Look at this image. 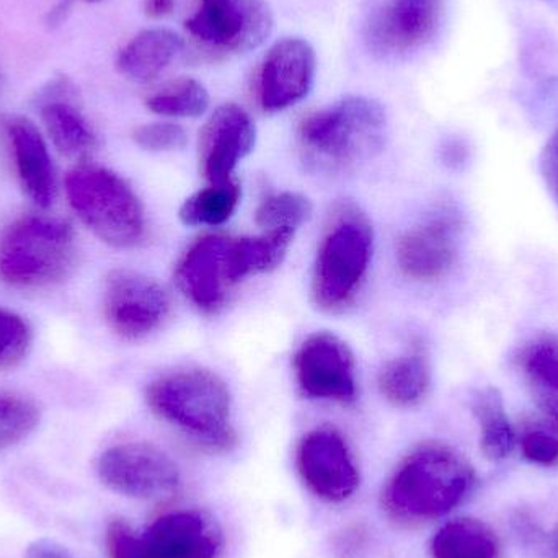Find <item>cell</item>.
<instances>
[{"label":"cell","instance_id":"36","mask_svg":"<svg viewBox=\"0 0 558 558\" xmlns=\"http://www.w3.org/2000/svg\"><path fill=\"white\" fill-rule=\"evenodd\" d=\"M74 2L75 0H61V2H59L58 5L49 12L48 25H59V23L65 19V15H68L69 10H71L72 3ZM87 2H97V0H87Z\"/></svg>","mask_w":558,"mask_h":558},{"label":"cell","instance_id":"27","mask_svg":"<svg viewBox=\"0 0 558 558\" xmlns=\"http://www.w3.org/2000/svg\"><path fill=\"white\" fill-rule=\"evenodd\" d=\"M146 107L167 118H198L209 108V94L202 82L180 77L147 97Z\"/></svg>","mask_w":558,"mask_h":558},{"label":"cell","instance_id":"17","mask_svg":"<svg viewBox=\"0 0 558 558\" xmlns=\"http://www.w3.org/2000/svg\"><path fill=\"white\" fill-rule=\"evenodd\" d=\"M257 128L251 114L234 104L219 107L199 134V169L209 183L232 179L239 163L254 150Z\"/></svg>","mask_w":558,"mask_h":558},{"label":"cell","instance_id":"10","mask_svg":"<svg viewBox=\"0 0 558 558\" xmlns=\"http://www.w3.org/2000/svg\"><path fill=\"white\" fill-rule=\"evenodd\" d=\"M104 314L118 337L143 340L159 330L169 317V294L156 279L120 268L105 281Z\"/></svg>","mask_w":558,"mask_h":558},{"label":"cell","instance_id":"35","mask_svg":"<svg viewBox=\"0 0 558 558\" xmlns=\"http://www.w3.org/2000/svg\"><path fill=\"white\" fill-rule=\"evenodd\" d=\"M175 10V0H144V12L150 19H166Z\"/></svg>","mask_w":558,"mask_h":558},{"label":"cell","instance_id":"29","mask_svg":"<svg viewBox=\"0 0 558 558\" xmlns=\"http://www.w3.org/2000/svg\"><path fill=\"white\" fill-rule=\"evenodd\" d=\"M39 425V410L32 400L0 396V451L28 438Z\"/></svg>","mask_w":558,"mask_h":558},{"label":"cell","instance_id":"20","mask_svg":"<svg viewBox=\"0 0 558 558\" xmlns=\"http://www.w3.org/2000/svg\"><path fill=\"white\" fill-rule=\"evenodd\" d=\"M517 369L541 413L558 422L557 335H537L524 343L517 356Z\"/></svg>","mask_w":558,"mask_h":558},{"label":"cell","instance_id":"25","mask_svg":"<svg viewBox=\"0 0 558 558\" xmlns=\"http://www.w3.org/2000/svg\"><path fill=\"white\" fill-rule=\"evenodd\" d=\"M433 558H500V543L494 531L478 520L449 521L433 537Z\"/></svg>","mask_w":558,"mask_h":558},{"label":"cell","instance_id":"22","mask_svg":"<svg viewBox=\"0 0 558 558\" xmlns=\"http://www.w3.org/2000/svg\"><path fill=\"white\" fill-rule=\"evenodd\" d=\"M380 393L399 409L420 405L432 387V367L420 347H413L402 356L387 361L377 377Z\"/></svg>","mask_w":558,"mask_h":558},{"label":"cell","instance_id":"11","mask_svg":"<svg viewBox=\"0 0 558 558\" xmlns=\"http://www.w3.org/2000/svg\"><path fill=\"white\" fill-rule=\"evenodd\" d=\"M292 366L299 389L308 399L343 405L356 400L353 353L337 335L327 331L308 335L295 351Z\"/></svg>","mask_w":558,"mask_h":558},{"label":"cell","instance_id":"9","mask_svg":"<svg viewBox=\"0 0 558 558\" xmlns=\"http://www.w3.org/2000/svg\"><path fill=\"white\" fill-rule=\"evenodd\" d=\"M97 474L108 490L137 500L166 497L182 484L175 462L149 442H124L107 449L98 458Z\"/></svg>","mask_w":558,"mask_h":558},{"label":"cell","instance_id":"24","mask_svg":"<svg viewBox=\"0 0 558 558\" xmlns=\"http://www.w3.org/2000/svg\"><path fill=\"white\" fill-rule=\"evenodd\" d=\"M294 238L286 234H267L257 238L232 239L229 251V277L232 284L277 270L288 255Z\"/></svg>","mask_w":558,"mask_h":558},{"label":"cell","instance_id":"5","mask_svg":"<svg viewBox=\"0 0 558 558\" xmlns=\"http://www.w3.org/2000/svg\"><path fill=\"white\" fill-rule=\"evenodd\" d=\"M373 228L351 206L335 213L315 257L312 298L325 312H340L356 299L373 258Z\"/></svg>","mask_w":558,"mask_h":558},{"label":"cell","instance_id":"14","mask_svg":"<svg viewBox=\"0 0 558 558\" xmlns=\"http://www.w3.org/2000/svg\"><path fill=\"white\" fill-rule=\"evenodd\" d=\"M461 228L459 216L442 209L407 231L397 245L400 271L420 282L445 278L458 260Z\"/></svg>","mask_w":558,"mask_h":558},{"label":"cell","instance_id":"1","mask_svg":"<svg viewBox=\"0 0 558 558\" xmlns=\"http://www.w3.org/2000/svg\"><path fill=\"white\" fill-rule=\"evenodd\" d=\"M474 484V469L459 452L429 442L399 465L384 490V507L403 523H426L451 513Z\"/></svg>","mask_w":558,"mask_h":558},{"label":"cell","instance_id":"32","mask_svg":"<svg viewBox=\"0 0 558 558\" xmlns=\"http://www.w3.org/2000/svg\"><path fill=\"white\" fill-rule=\"evenodd\" d=\"M134 143L149 153H173L183 149L189 143L186 131L180 124L160 121V123L143 124L133 133Z\"/></svg>","mask_w":558,"mask_h":558},{"label":"cell","instance_id":"8","mask_svg":"<svg viewBox=\"0 0 558 558\" xmlns=\"http://www.w3.org/2000/svg\"><path fill=\"white\" fill-rule=\"evenodd\" d=\"M274 12L265 0H199L185 22L195 41L219 54H245L274 32Z\"/></svg>","mask_w":558,"mask_h":558},{"label":"cell","instance_id":"19","mask_svg":"<svg viewBox=\"0 0 558 558\" xmlns=\"http://www.w3.org/2000/svg\"><path fill=\"white\" fill-rule=\"evenodd\" d=\"M72 90L74 88L68 78L52 82L43 95L39 113L54 146L64 156L82 159L94 153L97 136L87 118L72 101Z\"/></svg>","mask_w":558,"mask_h":558},{"label":"cell","instance_id":"7","mask_svg":"<svg viewBox=\"0 0 558 558\" xmlns=\"http://www.w3.org/2000/svg\"><path fill=\"white\" fill-rule=\"evenodd\" d=\"M222 544L216 520L196 510L163 514L141 534L123 521L107 530L110 558H218Z\"/></svg>","mask_w":558,"mask_h":558},{"label":"cell","instance_id":"15","mask_svg":"<svg viewBox=\"0 0 558 558\" xmlns=\"http://www.w3.org/2000/svg\"><path fill=\"white\" fill-rule=\"evenodd\" d=\"M317 58L305 39L286 38L265 56L258 74V101L277 113L304 100L314 87Z\"/></svg>","mask_w":558,"mask_h":558},{"label":"cell","instance_id":"16","mask_svg":"<svg viewBox=\"0 0 558 558\" xmlns=\"http://www.w3.org/2000/svg\"><path fill=\"white\" fill-rule=\"evenodd\" d=\"M232 239L205 235L193 242L175 267V281L182 294L205 314L225 307L229 289V251Z\"/></svg>","mask_w":558,"mask_h":558},{"label":"cell","instance_id":"13","mask_svg":"<svg viewBox=\"0 0 558 558\" xmlns=\"http://www.w3.org/2000/svg\"><path fill=\"white\" fill-rule=\"evenodd\" d=\"M445 0H380L366 22V43L380 58L425 46L441 25Z\"/></svg>","mask_w":558,"mask_h":558},{"label":"cell","instance_id":"37","mask_svg":"<svg viewBox=\"0 0 558 558\" xmlns=\"http://www.w3.org/2000/svg\"><path fill=\"white\" fill-rule=\"evenodd\" d=\"M446 160H448L451 166H459V163H464L465 160V149L459 143H451L448 147H446Z\"/></svg>","mask_w":558,"mask_h":558},{"label":"cell","instance_id":"3","mask_svg":"<svg viewBox=\"0 0 558 558\" xmlns=\"http://www.w3.org/2000/svg\"><path fill=\"white\" fill-rule=\"evenodd\" d=\"M308 162L320 169H348L376 157L387 140V114L379 101L348 97L308 114L298 131Z\"/></svg>","mask_w":558,"mask_h":558},{"label":"cell","instance_id":"2","mask_svg":"<svg viewBox=\"0 0 558 558\" xmlns=\"http://www.w3.org/2000/svg\"><path fill=\"white\" fill-rule=\"evenodd\" d=\"M146 400L160 420L203 448L229 451L238 441L231 392L225 380L209 371L163 374L147 387Z\"/></svg>","mask_w":558,"mask_h":558},{"label":"cell","instance_id":"26","mask_svg":"<svg viewBox=\"0 0 558 558\" xmlns=\"http://www.w3.org/2000/svg\"><path fill=\"white\" fill-rule=\"evenodd\" d=\"M242 189L238 180L209 183L193 193L180 206L179 216L190 228H218L226 225L241 205Z\"/></svg>","mask_w":558,"mask_h":558},{"label":"cell","instance_id":"23","mask_svg":"<svg viewBox=\"0 0 558 558\" xmlns=\"http://www.w3.org/2000/svg\"><path fill=\"white\" fill-rule=\"evenodd\" d=\"M472 413L481 429V448L485 458L492 462L510 458L517 446V433L508 418L500 390L488 386L475 392Z\"/></svg>","mask_w":558,"mask_h":558},{"label":"cell","instance_id":"31","mask_svg":"<svg viewBox=\"0 0 558 558\" xmlns=\"http://www.w3.org/2000/svg\"><path fill=\"white\" fill-rule=\"evenodd\" d=\"M32 347V330L20 315L0 308V369L15 366Z\"/></svg>","mask_w":558,"mask_h":558},{"label":"cell","instance_id":"6","mask_svg":"<svg viewBox=\"0 0 558 558\" xmlns=\"http://www.w3.org/2000/svg\"><path fill=\"white\" fill-rule=\"evenodd\" d=\"M75 238L69 222L26 216L0 239V278L19 288L54 284L71 274Z\"/></svg>","mask_w":558,"mask_h":558},{"label":"cell","instance_id":"4","mask_svg":"<svg viewBox=\"0 0 558 558\" xmlns=\"http://www.w3.org/2000/svg\"><path fill=\"white\" fill-rule=\"evenodd\" d=\"M65 193L75 215L105 244L133 248L146 238L143 203L113 170L75 167L65 177Z\"/></svg>","mask_w":558,"mask_h":558},{"label":"cell","instance_id":"28","mask_svg":"<svg viewBox=\"0 0 558 558\" xmlns=\"http://www.w3.org/2000/svg\"><path fill=\"white\" fill-rule=\"evenodd\" d=\"M312 203L301 193L281 192L268 196L255 213V222L267 234H286L295 238V232L311 218Z\"/></svg>","mask_w":558,"mask_h":558},{"label":"cell","instance_id":"21","mask_svg":"<svg viewBox=\"0 0 558 558\" xmlns=\"http://www.w3.org/2000/svg\"><path fill=\"white\" fill-rule=\"evenodd\" d=\"M183 39L172 29L150 28L137 33L117 59V68L134 82L154 81L182 56Z\"/></svg>","mask_w":558,"mask_h":558},{"label":"cell","instance_id":"34","mask_svg":"<svg viewBox=\"0 0 558 558\" xmlns=\"http://www.w3.org/2000/svg\"><path fill=\"white\" fill-rule=\"evenodd\" d=\"M25 558H75L54 541L39 539L28 546Z\"/></svg>","mask_w":558,"mask_h":558},{"label":"cell","instance_id":"30","mask_svg":"<svg viewBox=\"0 0 558 558\" xmlns=\"http://www.w3.org/2000/svg\"><path fill=\"white\" fill-rule=\"evenodd\" d=\"M521 452L541 468L558 465V422L547 418L527 423L520 436Z\"/></svg>","mask_w":558,"mask_h":558},{"label":"cell","instance_id":"33","mask_svg":"<svg viewBox=\"0 0 558 558\" xmlns=\"http://www.w3.org/2000/svg\"><path fill=\"white\" fill-rule=\"evenodd\" d=\"M541 177L547 192L558 206V131L549 137L539 157Z\"/></svg>","mask_w":558,"mask_h":558},{"label":"cell","instance_id":"38","mask_svg":"<svg viewBox=\"0 0 558 558\" xmlns=\"http://www.w3.org/2000/svg\"><path fill=\"white\" fill-rule=\"evenodd\" d=\"M546 550L550 558H558V524L556 527H554L550 536L547 537Z\"/></svg>","mask_w":558,"mask_h":558},{"label":"cell","instance_id":"18","mask_svg":"<svg viewBox=\"0 0 558 558\" xmlns=\"http://www.w3.org/2000/svg\"><path fill=\"white\" fill-rule=\"evenodd\" d=\"M7 134L23 192L39 208H49L58 196V177L48 144L38 128L22 117L9 120Z\"/></svg>","mask_w":558,"mask_h":558},{"label":"cell","instance_id":"12","mask_svg":"<svg viewBox=\"0 0 558 558\" xmlns=\"http://www.w3.org/2000/svg\"><path fill=\"white\" fill-rule=\"evenodd\" d=\"M295 465L305 487L327 504H343L360 487V471L343 436L330 426L312 429L301 439Z\"/></svg>","mask_w":558,"mask_h":558}]
</instances>
